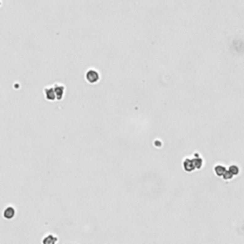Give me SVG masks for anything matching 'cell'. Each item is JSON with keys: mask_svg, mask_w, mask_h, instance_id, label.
<instances>
[{"mask_svg": "<svg viewBox=\"0 0 244 244\" xmlns=\"http://www.w3.org/2000/svg\"><path fill=\"white\" fill-rule=\"evenodd\" d=\"M86 79H87L88 82H90V83H92V84L96 83L97 81L99 80V75H98V72H97L96 71H94V70H90V71H88L87 74H86Z\"/></svg>", "mask_w": 244, "mask_h": 244, "instance_id": "6da1fadb", "label": "cell"}, {"mask_svg": "<svg viewBox=\"0 0 244 244\" xmlns=\"http://www.w3.org/2000/svg\"><path fill=\"white\" fill-rule=\"evenodd\" d=\"M45 96H46V98L48 100H51V101L56 99L55 89L53 87H49V88L45 89Z\"/></svg>", "mask_w": 244, "mask_h": 244, "instance_id": "7a4b0ae2", "label": "cell"}, {"mask_svg": "<svg viewBox=\"0 0 244 244\" xmlns=\"http://www.w3.org/2000/svg\"><path fill=\"white\" fill-rule=\"evenodd\" d=\"M54 89H55V92H56V99H57V100L62 99L63 94H64V87H63L62 85H56Z\"/></svg>", "mask_w": 244, "mask_h": 244, "instance_id": "3957f363", "label": "cell"}, {"mask_svg": "<svg viewBox=\"0 0 244 244\" xmlns=\"http://www.w3.org/2000/svg\"><path fill=\"white\" fill-rule=\"evenodd\" d=\"M15 215V210L13 207H8L5 211H4V217L7 219H11Z\"/></svg>", "mask_w": 244, "mask_h": 244, "instance_id": "277c9868", "label": "cell"}, {"mask_svg": "<svg viewBox=\"0 0 244 244\" xmlns=\"http://www.w3.org/2000/svg\"><path fill=\"white\" fill-rule=\"evenodd\" d=\"M215 170L216 175H218V176L225 175V173H226V171H225L224 167H222V166H216Z\"/></svg>", "mask_w": 244, "mask_h": 244, "instance_id": "5b68a950", "label": "cell"}]
</instances>
